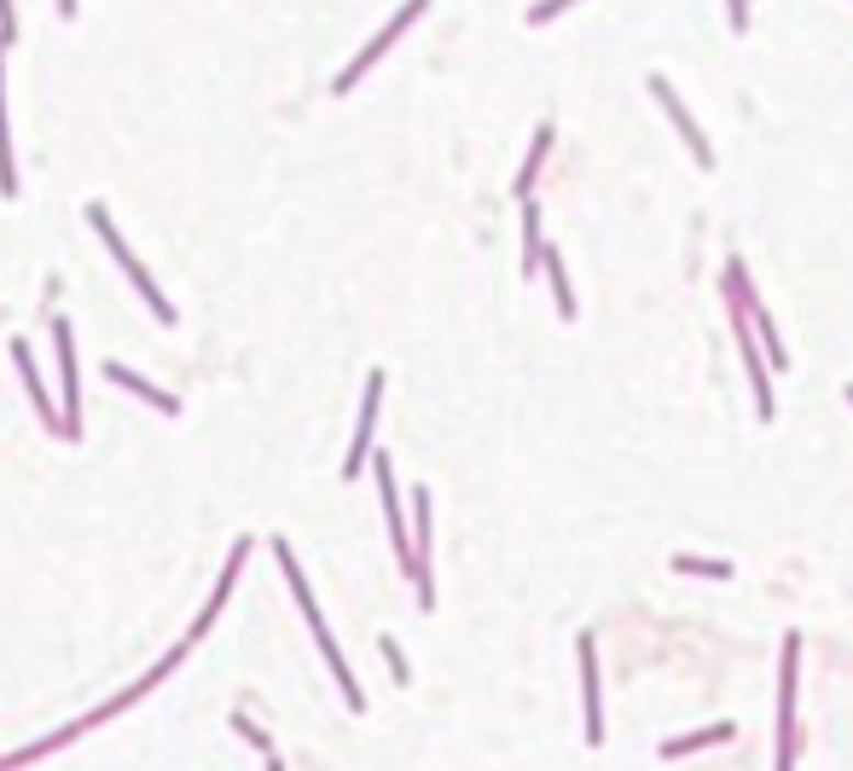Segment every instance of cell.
Here are the masks:
<instances>
[{
  "instance_id": "obj_1",
  "label": "cell",
  "mask_w": 853,
  "mask_h": 771,
  "mask_svg": "<svg viewBox=\"0 0 853 771\" xmlns=\"http://www.w3.org/2000/svg\"><path fill=\"white\" fill-rule=\"evenodd\" d=\"M273 557H279V568H284V586L296 592V609H302V615H308V626H314V638H319V649H325V661H332V679H337V690H343V702H349L355 714H366V696H360V684H355V673H349V661H343L337 638L325 633V615H319V603H314V592H308V580H302V568H296V557H291V545L273 540Z\"/></svg>"
},
{
  "instance_id": "obj_2",
  "label": "cell",
  "mask_w": 853,
  "mask_h": 771,
  "mask_svg": "<svg viewBox=\"0 0 853 771\" xmlns=\"http://www.w3.org/2000/svg\"><path fill=\"white\" fill-rule=\"evenodd\" d=\"M88 220H93V233H99V238H105V250L116 256V268H122V273H128V284H134V291H139V296H146V308H151V314H157L162 325H169V319H175V308H169V296H162V291H157V284H151V273H146V261H134V250H128V243H122V233H116V220H111L105 209H99V203H93V209H88Z\"/></svg>"
},
{
  "instance_id": "obj_3",
  "label": "cell",
  "mask_w": 853,
  "mask_h": 771,
  "mask_svg": "<svg viewBox=\"0 0 853 771\" xmlns=\"http://www.w3.org/2000/svg\"><path fill=\"white\" fill-rule=\"evenodd\" d=\"M53 349H58V377H65V412H58V435H81V377H76V337L70 319H53Z\"/></svg>"
},
{
  "instance_id": "obj_4",
  "label": "cell",
  "mask_w": 853,
  "mask_h": 771,
  "mask_svg": "<svg viewBox=\"0 0 853 771\" xmlns=\"http://www.w3.org/2000/svg\"><path fill=\"white\" fill-rule=\"evenodd\" d=\"M796 661H801V638H784V673H778V771L796 760Z\"/></svg>"
},
{
  "instance_id": "obj_5",
  "label": "cell",
  "mask_w": 853,
  "mask_h": 771,
  "mask_svg": "<svg viewBox=\"0 0 853 771\" xmlns=\"http://www.w3.org/2000/svg\"><path fill=\"white\" fill-rule=\"evenodd\" d=\"M424 7H430V0H406V7H401V12L390 18V24H383V30H378V41H372V47H366V53L355 58V65H349V70H343L337 81H332V88H337V93H349V88H355V81H360V76H366V70H372V65H378V58H383V53H390V47H395V41H401V30H406V24H413V18H424Z\"/></svg>"
},
{
  "instance_id": "obj_6",
  "label": "cell",
  "mask_w": 853,
  "mask_h": 771,
  "mask_svg": "<svg viewBox=\"0 0 853 771\" xmlns=\"http://www.w3.org/2000/svg\"><path fill=\"white\" fill-rule=\"evenodd\" d=\"M413 586H418V603L430 609L436 586H430V494H424V487L413 499Z\"/></svg>"
},
{
  "instance_id": "obj_7",
  "label": "cell",
  "mask_w": 853,
  "mask_h": 771,
  "mask_svg": "<svg viewBox=\"0 0 853 771\" xmlns=\"http://www.w3.org/2000/svg\"><path fill=\"white\" fill-rule=\"evenodd\" d=\"M378 400H383V372L366 377V400H360V423H355V446H349V458H343V476H360L366 470V458H372V423H378Z\"/></svg>"
},
{
  "instance_id": "obj_8",
  "label": "cell",
  "mask_w": 853,
  "mask_h": 771,
  "mask_svg": "<svg viewBox=\"0 0 853 771\" xmlns=\"http://www.w3.org/2000/svg\"><path fill=\"white\" fill-rule=\"evenodd\" d=\"M244 557H250V540H238V545H233V557H227V568H221V580H215V592H210V603H203V615L192 621V633H187V644H192V638H203V633H210V626H215V615H221V609H227V592H233V586H238V568H244ZM187 644H180V649H187Z\"/></svg>"
},
{
  "instance_id": "obj_9",
  "label": "cell",
  "mask_w": 853,
  "mask_h": 771,
  "mask_svg": "<svg viewBox=\"0 0 853 771\" xmlns=\"http://www.w3.org/2000/svg\"><path fill=\"white\" fill-rule=\"evenodd\" d=\"M581 696H586V742H604V714H598V649L593 633H581Z\"/></svg>"
},
{
  "instance_id": "obj_10",
  "label": "cell",
  "mask_w": 853,
  "mask_h": 771,
  "mask_svg": "<svg viewBox=\"0 0 853 771\" xmlns=\"http://www.w3.org/2000/svg\"><path fill=\"white\" fill-rule=\"evenodd\" d=\"M12 365H18V377H24V389H30V400H35L41 423H47V430H58V412H53V400H47V383H41V372H35L30 342H12Z\"/></svg>"
},
{
  "instance_id": "obj_11",
  "label": "cell",
  "mask_w": 853,
  "mask_h": 771,
  "mask_svg": "<svg viewBox=\"0 0 853 771\" xmlns=\"http://www.w3.org/2000/svg\"><path fill=\"white\" fill-rule=\"evenodd\" d=\"M650 93H656V99H662V111H667V116H674V128L685 134V146H691V157H697V162H703V169H708V162H715V151H708V146H703L697 122H691V116H685V105H680V99H674V88H667V81H650Z\"/></svg>"
},
{
  "instance_id": "obj_12",
  "label": "cell",
  "mask_w": 853,
  "mask_h": 771,
  "mask_svg": "<svg viewBox=\"0 0 853 771\" xmlns=\"http://www.w3.org/2000/svg\"><path fill=\"white\" fill-rule=\"evenodd\" d=\"M105 377L116 383V389H128V395H139V400H146V406H157V412H180V400L175 395H162L157 389V383H146V377H139V372H128V365H105Z\"/></svg>"
},
{
  "instance_id": "obj_13",
  "label": "cell",
  "mask_w": 853,
  "mask_h": 771,
  "mask_svg": "<svg viewBox=\"0 0 853 771\" xmlns=\"http://www.w3.org/2000/svg\"><path fill=\"white\" fill-rule=\"evenodd\" d=\"M738 337H743V360H749V383H755V395H761V418H772V389H766V365L755 354V337H749V319L738 308Z\"/></svg>"
},
{
  "instance_id": "obj_14",
  "label": "cell",
  "mask_w": 853,
  "mask_h": 771,
  "mask_svg": "<svg viewBox=\"0 0 853 771\" xmlns=\"http://www.w3.org/2000/svg\"><path fill=\"white\" fill-rule=\"evenodd\" d=\"M708 742H731V725H708V730H697V737L662 742V760H680V755H691V748H708Z\"/></svg>"
},
{
  "instance_id": "obj_15",
  "label": "cell",
  "mask_w": 853,
  "mask_h": 771,
  "mask_svg": "<svg viewBox=\"0 0 853 771\" xmlns=\"http://www.w3.org/2000/svg\"><path fill=\"white\" fill-rule=\"evenodd\" d=\"M540 268V209L528 203L523 209V273H535Z\"/></svg>"
},
{
  "instance_id": "obj_16",
  "label": "cell",
  "mask_w": 853,
  "mask_h": 771,
  "mask_svg": "<svg viewBox=\"0 0 853 771\" xmlns=\"http://www.w3.org/2000/svg\"><path fill=\"white\" fill-rule=\"evenodd\" d=\"M0 192H18V169H12V134H7V93H0Z\"/></svg>"
},
{
  "instance_id": "obj_17",
  "label": "cell",
  "mask_w": 853,
  "mask_h": 771,
  "mask_svg": "<svg viewBox=\"0 0 853 771\" xmlns=\"http://www.w3.org/2000/svg\"><path fill=\"white\" fill-rule=\"evenodd\" d=\"M546 146H552V128H540L535 134V146H528V169L517 174V192L528 197V186H535V174H540V157H546Z\"/></svg>"
},
{
  "instance_id": "obj_18",
  "label": "cell",
  "mask_w": 853,
  "mask_h": 771,
  "mask_svg": "<svg viewBox=\"0 0 853 771\" xmlns=\"http://www.w3.org/2000/svg\"><path fill=\"white\" fill-rule=\"evenodd\" d=\"M540 261H546V273H552V291H558V308H563V319H575V296H569V279H563V268H558V256L546 250Z\"/></svg>"
},
{
  "instance_id": "obj_19",
  "label": "cell",
  "mask_w": 853,
  "mask_h": 771,
  "mask_svg": "<svg viewBox=\"0 0 853 771\" xmlns=\"http://www.w3.org/2000/svg\"><path fill=\"white\" fill-rule=\"evenodd\" d=\"M680 575H703V580H731V563H703V557H674Z\"/></svg>"
},
{
  "instance_id": "obj_20",
  "label": "cell",
  "mask_w": 853,
  "mask_h": 771,
  "mask_svg": "<svg viewBox=\"0 0 853 771\" xmlns=\"http://www.w3.org/2000/svg\"><path fill=\"white\" fill-rule=\"evenodd\" d=\"M563 7H575V0H540V7L528 12V24H552V18H558Z\"/></svg>"
},
{
  "instance_id": "obj_21",
  "label": "cell",
  "mask_w": 853,
  "mask_h": 771,
  "mask_svg": "<svg viewBox=\"0 0 853 771\" xmlns=\"http://www.w3.org/2000/svg\"><path fill=\"white\" fill-rule=\"evenodd\" d=\"M233 730H238V737H250V742L261 748V755H268V748H273L268 737H261V725H250V719H233Z\"/></svg>"
},
{
  "instance_id": "obj_22",
  "label": "cell",
  "mask_w": 853,
  "mask_h": 771,
  "mask_svg": "<svg viewBox=\"0 0 853 771\" xmlns=\"http://www.w3.org/2000/svg\"><path fill=\"white\" fill-rule=\"evenodd\" d=\"M383 656H390V667H395V679L406 684V661H401V649H395V644H383Z\"/></svg>"
},
{
  "instance_id": "obj_23",
  "label": "cell",
  "mask_w": 853,
  "mask_h": 771,
  "mask_svg": "<svg viewBox=\"0 0 853 771\" xmlns=\"http://www.w3.org/2000/svg\"><path fill=\"white\" fill-rule=\"evenodd\" d=\"M0 24H7V30H0V41H12V0H0Z\"/></svg>"
},
{
  "instance_id": "obj_24",
  "label": "cell",
  "mask_w": 853,
  "mask_h": 771,
  "mask_svg": "<svg viewBox=\"0 0 853 771\" xmlns=\"http://www.w3.org/2000/svg\"><path fill=\"white\" fill-rule=\"evenodd\" d=\"M731 24H743V0H731Z\"/></svg>"
},
{
  "instance_id": "obj_25",
  "label": "cell",
  "mask_w": 853,
  "mask_h": 771,
  "mask_svg": "<svg viewBox=\"0 0 853 771\" xmlns=\"http://www.w3.org/2000/svg\"><path fill=\"white\" fill-rule=\"evenodd\" d=\"M58 12H65V18H70V12H76V0H58Z\"/></svg>"
},
{
  "instance_id": "obj_26",
  "label": "cell",
  "mask_w": 853,
  "mask_h": 771,
  "mask_svg": "<svg viewBox=\"0 0 853 771\" xmlns=\"http://www.w3.org/2000/svg\"><path fill=\"white\" fill-rule=\"evenodd\" d=\"M268 771H284V766H279V760H273V748H268Z\"/></svg>"
},
{
  "instance_id": "obj_27",
  "label": "cell",
  "mask_w": 853,
  "mask_h": 771,
  "mask_svg": "<svg viewBox=\"0 0 853 771\" xmlns=\"http://www.w3.org/2000/svg\"><path fill=\"white\" fill-rule=\"evenodd\" d=\"M848 400H853V389H848Z\"/></svg>"
}]
</instances>
